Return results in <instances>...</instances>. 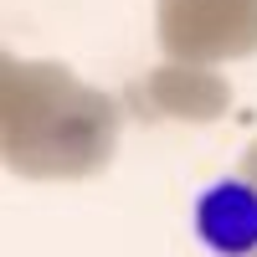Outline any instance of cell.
Here are the masks:
<instances>
[{
    "label": "cell",
    "mask_w": 257,
    "mask_h": 257,
    "mask_svg": "<svg viewBox=\"0 0 257 257\" xmlns=\"http://www.w3.org/2000/svg\"><path fill=\"white\" fill-rule=\"evenodd\" d=\"M190 226L211 257H257V180L242 175L211 180L196 196Z\"/></svg>",
    "instance_id": "1"
}]
</instances>
